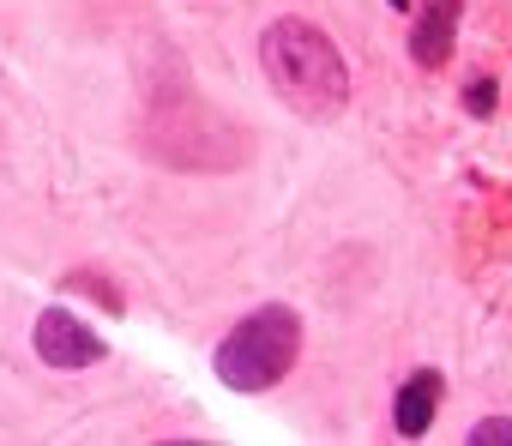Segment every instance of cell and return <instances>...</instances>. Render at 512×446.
<instances>
[{"label": "cell", "instance_id": "6da1fadb", "mask_svg": "<svg viewBox=\"0 0 512 446\" xmlns=\"http://www.w3.org/2000/svg\"><path fill=\"white\" fill-rule=\"evenodd\" d=\"M260 67L272 91L308 121H326L350 103V67L314 19H272L260 37Z\"/></svg>", "mask_w": 512, "mask_h": 446}, {"label": "cell", "instance_id": "7a4b0ae2", "mask_svg": "<svg viewBox=\"0 0 512 446\" xmlns=\"http://www.w3.org/2000/svg\"><path fill=\"white\" fill-rule=\"evenodd\" d=\"M302 356V320L296 308H253L223 344H217V380L235 392H272Z\"/></svg>", "mask_w": 512, "mask_h": 446}, {"label": "cell", "instance_id": "3957f363", "mask_svg": "<svg viewBox=\"0 0 512 446\" xmlns=\"http://www.w3.org/2000/svg\"><path fill=\"white\" fill-rule=\"evenodd\" d=\"M37 356L49 368H91V362H103V338L79 314L49 308V314H37Z\"/></svg>", "mask_w": 512, "mask_h": 446}, {"label": "cell", "instance_id": "277c9868", "mask_svg": "<svg viewBox=\"0 0 512 446\" xmlns=\"http://www.w3.org/2000/svg\"><path fill=\"white\" fill-rule=\"evenodd\" d=\"M458 19H464V0H434V7L416 19V31H410V55H416V67H446L452 61V43H458Z\"/></svg>", "mask_w": 512, "mask_h": 446}, {"label": "cell", "instance_id": "5b68a950", "mask_svg": "<svg viewBox=\"0 0 512 446\" xmlns=\"http://www.w3.org/2000/svg\"><path fill=\"white\" fill-rule=\"evenodd\" d=\"M440 374L434 368H416L404 386H398V404H392V422H398V434L404 440H422L428 434V422H434V410H440Z\"/></svg>", "mask_w": 512, "mask_h": 446}, {"label": "cell", "instance_id": "8992f818", "mask_svg": "<svg viewBox=\"0 0 512 446\" xmlns=\"http://www.w3.org/2000/svg\"><path fill=\"white\" fill-rule=\"evenodd\" d=\"M470 446H512V422H506V416L476 422V428H470Z\"/></svg>", "mask_w": 512, "mask_h": 446}, {"label": "cell", "instance_id": "52a82bcc", "mask_svg": "<svg viewBox=\"0 0 512 446\" xmlns=\"http://www.w3.org/2000/svg\"><path fill=\"white\" fill-rule=\"evenodd\" d=\"M464 109H470V115H494V79H470Z\"/></svg>", "mask_w": 512, "mask_h": 446}, {"label": "cell", "instance_id": "ba28073f", "mask_svg": "<svg viewBox=\"0 0 512 446\" xmlns=\"http://www.w3.org/2000/svg\"><path fill=\"white\" fill-rule=\"evenodd\" d=\"M404 7H410V0H392V13H404Z\"/></svg>", "mask_w": 512, "mask_h": 446}]
</instances>
